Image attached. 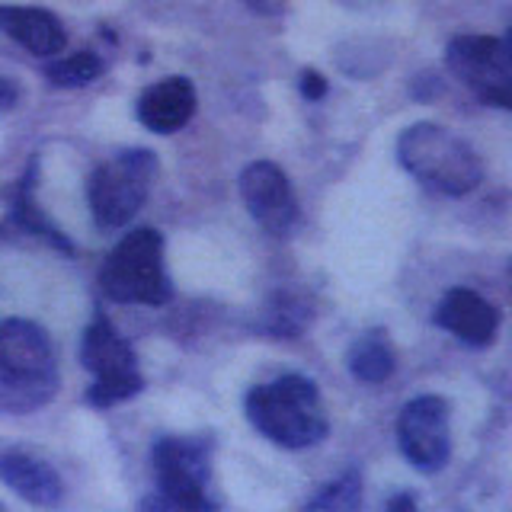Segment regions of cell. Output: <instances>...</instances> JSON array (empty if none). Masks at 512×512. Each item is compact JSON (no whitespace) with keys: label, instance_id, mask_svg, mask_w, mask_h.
<instances>
[{"label":"cell","instance_id":"1","mask_svg":"<svg viewBox=\"0 0 512 512\" xmlns=\"http://www.w3.org/2000/svg\"><path fill=\"white\" fill-rule=\"evenodd\" d=\"M247 420L282 448H308L327 436V410L320 391L304 375H282L247 394Z\"/></svg>","mask_w":512,"mask_h":512},{"label":"cell","instance_id":"2","mask_svg":"<svg viewBox=\"0 0 512 512\" xmlns=\"http://www.w3.org/2000/svg\"><path fill=\"white\" fill-rule=\"evenodd\" d=\"M397 160L426 189L442 196H468L484 180V164L452 128L436 122H416L397 138Z\"/></svg>","mask_w":512,"mask_h":512},{"label":"cell","instance_id":"3","mask_svg":"<svg viewBox=\"0 0 512 512\" xmlns=\"http://www.w3.org/2000/svg\"><path fill=\"white\" fill-rule=\"evenodd\" d=\"M58 388L55 349L32 320L10 317L0 324V404L29 413L52 400Z\"/></svg>","mask_w":512,"mask_h":512},{"label":"cell","instance_id":"4","mask_svg":"<svg viewBox=\"0 0 512 512\" xmlns=\"http://www.w3.org/2000/svg\"><path fill=\"white\" fill-rule=\"evenodd\" d=\"M100 288L119 304H164L173 285L164 266V237L154 228L128 231L100 269Z\"/></svg>","mask_w":512,"mask_h":512},{"label":"cell","instance_id":"5","mask_svg":"<svg viewBox=\"0 0 512 512\" xmlns=\"http://www.w3.org/2000/svg\"><path fill=\"white\" fill-rule=\"evenodd\" d=\"M154 176H157V157L144 148L122 151L112 160H106L103 167H96L87 186L90 212L96 224L112 231L132 221L151 196Z\"/></svg>","mask_w":512,"mask_h":512},{"label":"cell","instance_id":"6","mask_svg":"<svg viewBox=\"0 0 512 512\" xmlns=\"http://www.w3.org/2000/svg\"><path fill=\"white\" fill-rule=\"evenodd\" d=\"M80 362H84V368L93 375L87 400L96 407L122 404V400L135 397L144 384L132 346L122 340L106 317H96L93 324L84 330Z\"/></svg>","mask_w":512,"mask_h":512},{"label":"cell","instance_id":"7","mask_svg":"<svg viewBox=\"0 0 512 512\" xmlns=\"http://www.w3.org/2000/svg\"><path fill=\"white\" fill-rule=\"evenodd\" d=\"M448 68L477 100L512 109V42L493 36H458L448 45Z\"/></svg>","mask_w":512,"mask_h":512},{"label":"cell","instance_id":"8","mask_svg":"<svg viewBox=\"0 0 512 512\" xmlns=\"http://www.w3.org/2000/svg\"><path fill=\"white\" fill-rule=\"evenodd\" d=\"M154 477L164 493L160 506L212 509L208 500V445L202 439H160L154 445Z\"/></svg>","mask_w":512,"mask_h":512},{"label":"cell","instance_id":"9","mask_svg":"<svg viewBox=\"0 0 512 512\" xmlns=\"http://www.w3.org/2000/svg\"><path fill=\"white\" fill-rule=\"evenodd\" d=\"M397 442L404 458L416 471L436 474L452 455V429H448V400L436 394H423L400 410Z\"/></svg>","mask_w":512,"mask_h":512},{"label":"cell","instance_id":"10","mask_svg":"<svg viewBox=\"0 0 512 512\" xmlns=\"http://www.w3.org/2000/svg\"><path fill=\"white\" fill-rule=\"evenodd\" d=\"M240 196H244L253 221L269 234L285 237L298 224V199L292 192V183L269 160H256L240 173Z\"/></svg>","mask_w":512,"mask_h":512},{"label":"cell","instance_id":"11","mask_svg":"<svg viewBox=\"0 0 512 512\" xmlns=\"http://www.w3.org/2000/svg\"><path fill=\"white\" fill-rule=\"evenodd\" d=\"M436 324L468 346H490L500 330V311L471 288H452L439 301Z\"/></svg>","mask_w":512,"mask_h":512},{"label":"cell","instance_id":"12","mask_svg":"<svg viewBox=\"0 0 512 512\" xmlns=\"http://www.w3.org/2000/svg\"><path fill=\"white\" fill-rule=\"evenodd\" d=\"M196 116V87L186 77H167L148 87L138 100V119L157 135H173Z\"/></svg>","mask_w":512,"mask_h":512},{"label":"cell","instance_id":"13","mask_svg":"<svg viewBox=\"0 0 512 512\" xmlns=\"http://www.w3.org/2000/svg\"><path fill=\"white\" fill-rule=\"evenodd\" d=\"M0 29L39 58L58 55L68 42L58 16L39 7H0Z\"/></svg>","mask_w":512,"mask_h":512},{"label":"cell","instance_id":"14","mask_svg":"<svg viewBox=\"0 0 512 512\" xmlns=\"http://www.w3.org/2000/svg\"><path fill=\"white\" fill-rule=\"evenodd\" d=\"M0 480L20 493L32 506H55L61 500V477L52 464L32 458L26 452H4L0 455Z\"/></svg>","mask_w":512,"mask_h":512},{"label":"cell","instance_id":"15","mask_svg":"<svg viewBox=\"0 0 512 512\" xmlns=\"http://www.w3.org/2000/svg\"><path fill=\"white\" fill-rule=\"evenodd\" d=\"M349 372L365 384H378L394 372V349L384 340L381 330L359 336L349 349Z\"/></svg>","mask_w":512,"mask_h":512},{"label":"cell","instance_id":"16","mask_svg":"<svg viewBox=\"0 0 512 512\" xmlns=\"http://www.w3.org/2000/svg\"><path fill=\"white\" fill-rule=\"evenodd\" d=\"M103 74V61L93 52H74L48 64V80L55 87H87Z\"/></svg>","mask_w":512,"mask_h":512},{"label":"cell","instance_id":"17","mask_svg":"<svg viewBox=\"0 0 512 512\" xmlns=\"http://www.w3.org/2000/svg\"><path fill=\"white\" fill-rule=\"evenodd\" d=\"M359 500H362V480L356 471H349L340 480L327 484L308 506L311 509H356Z\"/></svg>","mask_w":512,"mask_h":512},{"label":"cell","instance_id":"18","mask_svg":"<svg viewBox=\"0 0 512 512\" xmlns=\"http://www.w3.org/2000/svg\"><path fill=\"white\" fill-rule=\"evenodd\" d=\"M301 93L308 96V100H320V96L327 93V80L320 77L317 71H304L301 74Z\"/></svg>","mask_w":512,"mask_h":512},{"label":"cell","instance_id":"19","mask_svg":"<svg viewBox=\"0 0 512 512\" xmlns=\"http://www.w3.org/2000/svg\"><path fill=\"white\" fill-rule=\"evenodd\" d=\"M16 103H20V87H16L13 80L0 77V112H4V109H13Z\"/></svg>","mask_w":512,"mask_h":512},{"label":"cell","instance_id":"20","mask_svg":"<svg viewBox=\"0 0 512 512\" xmlns=\"http://www.w3.org/2000/svg\"><path fill=\"white\" fill-rule=\"evenodd\" d=\"M388 506H391V509H400V506H413V500H410V496H400V500H391Z\"/></svg>","mask_w":512,"mask_h":512},{"label":"cell","instance_id":"21","mask_svg":"<svg viewBox=\"0 0 512 512\" xmlns=\"http://www.w3.org/2000/svg\"><path fill=\"white\" fill-rule=\"evenodd\" d=\"M509 42H512V32H509Z\"/></svg>","mask_w":512,"mask_h":512}]
</instances>
